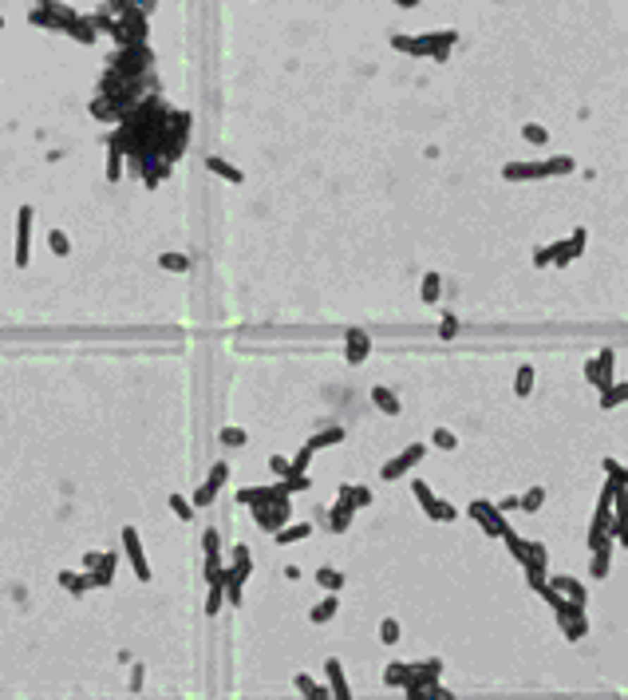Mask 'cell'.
I'll list each match as a JSON object with an SVG mask.
<instances>
[{
	"label": "cell",
	"mask_w": 628,
	"mask_h": 700,
	"mask_svg": "<svg viewBox=\"0 0 628 700\" xmlns=\"http://www.w3.org/2000/svg\"><path fill=\"white\" fill-rule=\"evenodd\" d=\"M541 502H546V487H529L526 495L518 499V510H526V514H534V510H541Z\"/></svg>",
	"instance_id": "31"
},
{
	"label": "cell",
	"mask_w": 628,
	"mask_h": 700,
	"mask_svg": "<svg viewBox=\"0 0 628 700\" xmlns=\"http://www.w3.org/2000/svg\"><path fill=\"white\" fill-rule=\"evenodd\" d=\"M411 490H415V499H419V507H431L435 502V490L427 487L423 479H411Z\"/></svg>",
	"instance_id": "48"
},
{
	"label": "cell",
	"mask_w": 628,
	"mask_h": 700,
	"mask_svg": "<svg viewBox=\"0 0 628 700\" xmlns=\"http://www.w3.org/2000/svg\"><path fill=\"white\" fill-rule=\"evenodd\" d=\"M206 167H209V170H214V174H218V179H226V182H233V186H241V182H245V174H241V170H238V167H233V162H226V159H218V155H209V159H206Z\"/></svg>",
	"instance_id": "17"
},
{
	"label": "cell",
	"mask_w": 628,
	"mask_h": 700,
	"mask_svg": "<svg viewBox=\"0 0 628 700\" xmlns=\"http://www.w3.org/2000/svg\"><path fill=\"white\" fill-rule=\"evenodd\" d=\"M605 475L612 483H620V487H628V467H620L617 459H605Z\"/></svg>",
	"instance_id": "47"
},
{
	"label": "cell",
	"mask_w": 628,
	"mask_h": 700,
	"mask_svg": "<svg viewBox=\"0 0 628 700\" xmlns=\"http://www.w3.org/2000/svg\"><path fill=\"white\" fill-rule=\"evenodd\" d=\"M585 380L593 384L597 392H605V388H608V380L601 376V364H597V356H593V361H585Z\"/></svg>",
	"instance_id": "40"
},
{
	"label": "cell",
	"mask_w": 628,
	"mask_h": 700,
	"mask_svg": "<svg viewBox=\"0 0 628 700\" xmlns=\"http://www.w3.org/2000/svg\"><path fill=\"white\" fill-rule=\"evenodd\" d=\"M123 554L130 558V566H135V578L139 581H150V562H147V550H142V538L135 526H123Z\"/></svg>",
	"instance_id": "7"
},
{
	"label": "cell",
	"mask_w": 628,
	"mask_h": 700,
	"mask_svg": "<svg viewBox=\"0 0 628 700\" xmlns=\"http://www.w3.org/2000/svg\"><path fill=\"white\" fill-rule=\"evenodd\" d=\"M624 400H628V384H608L601 392V408H620Z\"/></svg>",
	"instance_id": "28"
},
{
	"label": "cell",
	"mask_w": 628,
	"mask_h": 700,
	"mask_svg": "<svg viewBox=\"0 0 628 700\" xmlns=\"http://www.w3.org/2000/svg\"><path fill=\"white\" fill-rule=\"evenodd\" d=\"M316 581L324 586V590H332V593H336L340 586H344V574H340V570H332V566H320V570H316Z\"/></svg>",
	"instance_id": "36"
},
{
	"label": "cell",
	"mask_w": 628,
	"mask_h": 700,
	"mask_svg": "<svg viewBox=\"0 0 628 700\" xmlns=\"http://www.w3.org/2000/svg\"><path fill=\"white\" fill-rule=\"evenodd\" d=\"M455 332H459V320H455V317L447 313V317H443V325H439V337H443V340H450Z\"/></svg>",
	"instance_id": "49"
},
{
	"label": "cell",
	"mask_w": 628,
	"mask_h": 700,
	"mask_svg": "<svg viewBox=\"0 0 628 700\" xmlns=\"http://www.w3.org/2000/svg\"><path fill=\"white\" fill-rule=\"evenodd\" d=\"M142 684V665H135V672H130V689H139Z\"/></svg>",
	"instance_id": "53"
},
{
	"label": "cell",
	"mask_w": 628,
	"mask_h": 700,
	"mask_svg": "<svg viewBox=\"0 0 628 700\" xmlns=\"http://www.w3.org/2000/svg\"><path fill=\"white\" fill-rule=\"evenodd\" d=\"M352 519H356V502H352V483H344V487H340L336 507L328 510V531H332V534H344V531L352 526Z\"/></svg>",
	"instance_id": "8"
},
{
	"label": "cell",
	"mask_w": 628,
	"mask_h": 700,
	"mask_svg": "<svg viewBox=\"0 0 628 700\" xmlns=\"http://www.w3.org/2000/svg\"><path fill=\"white\" fill-rule=\"evenodd\" d=\"M498 510H502V514H506V510H518V499H502Z\"/></svg>",
	"instance_id": "54"
},
{
	"label": "cell",
	"mask_w": 628,
	"mask_h": 700,
	"mask_svg": "<svg viewBox=\"0 0 628 700\" xmlns=\"http://www.w3.org/2000/svg\"><path fill=\"white\" fill-rule=\"evenodd\" d=\"M467 514L479 522V526L490 534V538H502V534H506V526H510L506 514L498 510V502H486V499H474V502L467 507Z\"/></svg>",
	"instance_id": "4"
},
{
	"label": "cell",
	"mask_w": 628,
	"mask_h": 700,
	"mask_svg": "<svg viewBox=\"0 0 628 700\" xmlns=\"http://www.w3.org/2000/svg\"><path fill=\"white\" fill-rule=\"evenodd\" d=\"M115 570H119V554H115V550L99 554V562H95V566L87 570L91 590H95V586H111V581H115Z\"/></svg>",
	"instance_id": "12"
},
{
	"label": "cell",
	"mask_w": 628,
	"mask_h": 700,
	"mask_svg": "<svg viewBox=\"0 0 628 700\" xmlns=\"http://www.w3.org/2000/svg\"><path fill=\"white\" fill-rule=\"evenodd\" d=\"M230 562H238V566H253V558H250V550H245V546H233Z\"/></svg>",
	"instance_id": "51"
},
{
	"label": "cell",
	"mask_w": 628,
	"mask_h": 700,
	"mask_svg": "<svg viewBox=\"0 0 628 700\" xmlns=\"http://www.w3.org/2000/svg\"><path fill=\"white\" fill-rule=\"evenodd\" d=\"M107 147H111V155H107V179L119 182V174H123V150L115 147V143H107Z\"/></svg>",
	"instance_id": "39"
},
{
	"label": "cell",
	"mask_w": 628,
	"mask_h": 700,
	"mask_svg": "<svg viewBox=\"0 0 628 700\" xmlns=\"http://www.w3.org/2000/svg\"><path fill=\"white\" fill-rule=\"evenodd\" d=\"M407 680H411V665H403V660H391L383 669V684L388 689H407Z\"/></svg>",
	"instance_id": "20"
},
{
	"label": "cell",
	"mask_w": 628,
	"mask_h": 700,
	"mask_svg": "<svg viewBox=\"0 0 628 700\" xmlns=\"http://www.w3.org/2000/svg\"><path fill=\"white\" fill-rule=\"evenodd\" d=\"M226 479H230V463H226V459H218V463H214V467H209L206 483H202V487L194 490V499H190V502H194V507H209V502H214V499H218V495H221V487H226Z\"/></svg>",
	"instance_id": "6"
},
{
	"label": "cell",
	"mask_w": 628,
	"mask_h": 700,
	"mask_svg": "<svg viewBox=\"0 0 628 700\" xmlns=\"http://www.w3.org/2000/svg\"><path fill=\"white\" fill-rule=\"evenodd\" d=\"M253 522L261 531H281L285 522H293V507H289V495H277L269 502H253Z\"/></svg>",
	"instance_id": "2"
},
{
	"label": "cell",
	"mask_w": 628,
	"mask_h": 700,
	"mask_svg": "<svg viewBox=\"0 0 628 700\" xmlns=\"http://www.w3.org/2000/svg\"><path fill=\"white\" fill-rule=\"evenodd\" d=\"M63 32H68L75 44H95V36H99V32H95V24H91L87 16H75V20H71Z\"/></svg>",
	"instance_id": "18"
},
{
	"label": "cell",
	"mask_w": 628,
	"mask_h": 700,
	"mask_svg": "<svg viewBox=\"0 0 628 700\" xmlns=\"http://www.w3.org/2000/svg\"><path fill=\"white\" fill-rule=\"evenodd\" d=\"M391 48L407 52V56H431V48L423 44V36H403V32H395V36H391Z\"/></svg>",
	"instance_id": "19"
},
{
	"label": "cell",
	"mask_w": 628,
	"mask_h": 700,
	"mask_svg": "<svg viewBox=\"0 0 628 700\" xmlns=\"http://www.w3.org/2000/svg\"><path fill=\"white\" fill-rule=\"evenodd\" d=\"M534 380H538L534 364H522L518 376H514V392H518V396H529V392H534Z\"/></svg>",
	"instance_id": "29"
},
{
	"label": "cell",
	"mask_w": 628,
	"mask_h": 700,
	"mask_svg": "<svg viewBox=\"0 0 628 700\" xmlns=\"http://www.w3.org/2000/svg\"><path fill=\"white\" fill-rule=\"evenodd\" d=\"M585 241H589V234H585V230H573V238L553 241V246H541V250H534V265H538V270H546V265H569L573 258H581Z\"/></svg>",
	"instance_id": "1"
},
{
	"label": "cell",
	"mask_w": 628,
	"mask_h": 700,
	"mask_svg": "<svg viewBox=\"0 0 628 700\" xmlns=\"http://www.w3.org/2000/svg\"><path fill=\"white\" fill-rule=\"evenodd\" d=\"M379 641H383V645H395V641H399V621L395 617L379 621Z\"/></svg>",
	"instance_id": "44"
},
{
	"label": "cell",
	"mask_w": 628,
	"mask_h": 700,
	"mask_svg": "<svg viewBox=\"0 0 628 700\" xmlns=\"http://www.w3.org/2000/svg\"><path fill=\"white\" fill-rule=\"evenodd\" d=\"M352 502H356V510L368 507V502H371V490H368V487H352Z\"/></svg>",
	"instance_id": "50"
},
{
	"label": "cell",
	"mask_w": 628,
	"mask_h": 700,
	"mask_svg": "<svg viewBox=\"0 0 628 700\" xmlns=\"http://www.w3.org/2000/svg\"><path fill=\"white\" fill-rule=\"evenodd\" d=\"M608 566H612V546L593 550V558H589V574H593V578H608Z\"/></svg>",
	"instance_id": "23"
},
{
	"label": "cell",
	"mask_w": 628,
	"mask_h": 700,
	"mask_svg": "<svg viewBox=\"0 0 628 700\" xmlns=\"http://www.w3.org/2000/svg\"><path fill=\"white\" fill-rule=\"evenodd\" d=\"M549 586H553V590H561L569 601H581V605H585V586H581L577 578H565V574H558V578H549Z\"/></svg>",
	"instance_id": "21"
},
{
	"label": "cell",
	"mask_w": 628,
	"mask_h": 700,
	"mask_svg": "<svg viewBox=\"0 0 628 700\" xmlns=\"http://www.w3.org/2000/svg\"><path fill=\"white\" fill-rule=\"evenodd\" d=\"M371 404H376L379 411H388V416H399V411H403V408H399V396H395V392H388L383 384H376V388H371Z\"/></svg>",
	"instance_id": "22"
},
{
	"label": "cell",
	"mask_w": 628,
	"mask_h": 700,
	"mask_svg": "<svg viewBox=\"0 0 628 700\" xmlns=\"http://www.w3.org/2000/svg\"><path fill=\"white\" fill-rule=\"evenodd\" d=\"M312 534V522H285L281 531H273V542L277 546H289V542H300Z\"/></svg>",
	"instance_id": "16"
},
{
	"label": "cell",
	"mask_w": 628,
	"mask_h": 700,
	"mask_svg": "<svg viewBox=\"0 0 628 700\" xmlns=\"http://www.w3.org/2000/svg\"><path fill=\"white\" fill-rule=\"evenodd\" d=\"M170 510H174V514H178L182 522H190V519H194V502H190V499H182V495H170Z\"/></svg>",
	"instance_id": "43"
},
{
	"label": "cell",
	"mask_w": 628,
	"mask_h": 700,
	"mask_svg": "<svg viewBox=\"0 0 628 700\" xmlns=\"http://www.w3.org/2000/svg\"><path fill=\"white\" fill-rule=\"evenodd\" d=\"M558 625H561V633H565L569 641H581L589 633V621H585V613H577V617H558Z\"/></svg>",
	"instance_id": "24"
},
{
	"label": "cell",
	"mask_w": 628,
	"mask_h": 700,
	"mask_svg": "<svg viewBox=\"0 0 628 700\" xmlns=\"http://www.w3.org/2000/svg\"><path fill=\"white\" fill-rule=\"evenodd\" d=\"M221 443H226V447H245L250 435H245L241 428H221Z\"/></svg>",
	"instance_id": "46"
},
{
	"label": "cell",
	"mask_w": 628,
	"mask_h": 700,
	"mask_svg": "<svg viewBox=\"0 0 628 700\" xmlns=\"http://www.w3.org/2000/svg\"><path fill=\"white\" fill-rule=\"evenodd\" d=\"M202 550H206V574L209 570H221V534L214 531V526L202 534Z\"/></svg>",
	"instance_id": "15"
},
{
	"label": "cell",
	"mask_w": 628,
	"mask_h": 700,
	"mask_svg": "<svg viewBox=\"0 0 628 700\" xmlns=\"http://www.w3.org/2000/svg\"><path fill=\"white\" fill-rule=\"evenodd\" d=\"M419 293H423V301H427V305H435V301H439V293H443V277H439V273H427Z\"/></svg>",
	"instance_id": "35"
},
{
	"label": "cell",
	"mask_w": 628,
	"mask_h": 700,
	"mask_svg": "<svg viewBox=\"0 0 628 700\" xmlns=\"http://www.w3.org/2000/svg\"><path fill=\"white\" fill-rule=\"evenodd\" d=\"M332 443H344V428H328V431H320V435H312L309 447L320 451V447H332Z\"/></svg>",
	"instance_id": "33"
},
{
	"label": "cell",
	"mask_w": 628,
	"mask_h": 700,
	"mask_svg": "<svg viewBox=\"0 0 628 700\" xmlns=\"http://www.w3.org/2000/svg\"><path fill=\"white\" fill-rule=\"evenodd\" d=\"M336 610H340V598H336V593H328V598L320 601V605H312V613H309V617L316 621V625H324V621H332V617H336Z\"/></svg>",
	"instance_id": "25"
},
{
	"label": "cell",
	"mask_w": 628,
	"mask_h": 700,
	"mask_svg": "<svg viewBox=\"0 0 628 700\" xmlns=\"http://www.w3.org/2000/svg\"><path fill=\"white\" fill-rule=\"evenodd\" d=\"M608 534H612V538H620V546H628V514H612Z\"/></svg>",
	"instance_id": "45"
},
{
	"label": "cell",
	"mask_w": 628,
	"mask_h": 700,
	"mask_svg": "<svg viewBox=\"0 0 628 700\" xmlns=\"http://www.w3.org/2000/svg\"><path fill=\"white\" fill-rule=\"evenodd\" d=\"M150 60H154V56H150L147 44H130V48H123L119 56L111 60V71H115L119 80H139L142 71L150 68Z\"/></svg>",
	"instance_id": "3"
},
{
	"label": "cell",
	"mask_w": 628,
	"mask_h": 700,
	"mask_svg": "<svg viewBox=\"0 0 628 700\" xmlns=\"http://www.w3.org/2000/svg\"><path fill=\"white\" fill-rule=\"evenodd\" d=\"M546 167H549V179H553V174H573L577 162L569 159V155H553V159H546Z\"/></svg>",
	"instance_id": "38"
},
{
	"label": "cell",
	"mask_w": 628,
	"mask_h": 700,
	"mask_svg": "<svg viewBox=\"0 0 628 700\" xmlns=\"http://www.w3.org/2000/svg\"><path fill=\"white\" fill-rule=\"evenodd\" d=\"M368 352H371V337L364 329L344 332V356H348V364H364L368 361Z\"/></svg>",
	"instance_id": "10"
},
{
	"label": "cell",
	"mask_w": 628,
	"mask_h": 700,
	"mask_svg": "<svg viewBox=\"0 0 628 700\" xmlns=\"http://www.w3.org/2000/svg\"><path fill=\"white\" fill-rule=\"evenodd\" d=\"M250 574H253V566H238V562L226 566V598H230V605H241V590H245Z\"/></svg>",
	"instance_id": "13"
},
{
	"label": "cell",
	"mask_w": 628,
	"mask_h": 700,
	"mask_svg": "<svg viewBox=\"0 0 628 700\" xmlns=\"http://www.w3.org/2000/svg\"><path fill=\"white\" fill-rule=\"evenodd\" d=\"M502 179H506V182L549 179V167H546V162H506V167H502Z\"/></svg>",
	"instance_id": "11"
},
{
	"label": "cell",
	"mask_w": 628,
	"mask_h": 700,
	"mask_svg": "<svg viewBox=\"0 0 628 700\" xmlns=\"http://www.w3.org/2000/svg\"><path fill=\"white\" fill-rule=\"evenodd\" d=\"M32 218H36V210L32 206H20V214H16V265H28L32 261Z\"/></svg>",
	"instance_id": "9"
},
{
	"label": "cell",
	"mask_w": 628,
	"mask_h": 700,
	"mask_svg": "<svg viewBox=\"0 0 628 700\" xmlns=\"http://www.w3.org/2000/svg\"><path fill=\"white\" fill-rule=\"evenodd\" d=\"M48 250L56 253V258H68V253H71L68 234H63V230H48Z\"/></svg>",
	"instance_id": "37"
},
{
	"label": "cell",
	"mask_w": 628,
	"mask_h": 700,
	"mask_svg": "<svg viewBox=\"0 0 628 700\" xmlns=\"http://www.w3.org/2000/svg\"><path fill=\"white\" fill-rule=\"evenodd\" d=\"M423 510H427V519H435V522H455L459 519V510L450 507L447 499H435L431 507H423Z\"/></svg>",
	"instance_id": "26"
},
{
	"label": "cell",
	"mask_w": 628,
	"mask_h": 700,
	"mask_svg": "<svg viewBox=\"0 0 628 700\" xmlns=\"http://www.w3.org/2000/svg\"><path fill=\"white\" fill-rule=\"evenodd\" d=\"M159 265H162V270H170V273H190V265H194V261H190L186 253H162Z\"/></svg>",
	"instance_id": "32"
},
{
	"label": "cell",
	"mask_w": 628,
	"mask_h": 700,
	"mask_svg": "<svg viewBox=\"0 0 628 700\" xmlns=\"http://www.w3.org/2000/svg\"><path fill=\"white\" fill-rule=\"evenodd\" d=\"M431 443H435V447H443V451H455V447H459V440H455V431H450V428H435Z\"/></svg>",
	"instance_id": "42"
},
{
	"label": "cell",
	"mask_w": 628,
	"mask_h": 700,
	"mask_svg": "<svg viewBox=\"0 0 628 700\" xmlns=\"http://www.w3.org/2000/svg\"><path fill=\"white\" fill-rule=\"evenodd\" d=\"M60 586H63V590H71L75 598H80V593H87V590H91V578H87V574H71V570H63V574H60Z\"/></svg>",
	"instance_id": "27"
},
{
	"label": "cell",
	"mask_w": 628,
	"mask_h": 700,
	"mask_svg": "<svg viewBox=\"0 0 628 700\" xmlns=\"http://www.w3.org/2000/svg\"><path fill=\"white\" fill-rule=\"evenodd\" d=\"M269 471H273V475H289V459H285V455H273Z\"/></svg>",
	"instance_id": "52"
},
{
	"label": "cell",
	"mask_w": 628,
	"mask_h": 700,
	"mask_svg": "<svg viewBox=\"0 0 628 700\" xmlns=\"http://www.w3.org/2000/svg\"><path fill=\"white\" fill-rule=\"evenodd\" d=\"M502 538H506V550L514 554V558H518L522 566H526V558H529V546H526V538H522V534H514L510 526H506V534H502Z\"/></svg>",
	"instance_id": "30"
},
{
	"label": "cell",
	"mask_w": 628,
	"mask_h": 700,
	"mask_svg": "<svg viewBox=\"0 0 628 700\" xmlns=\"http://www.w3.org/2000/svg\"><path fill=\"white\" fill-rule=\"evenodd\" d=\"M324 672H328V692H332V696L348 700L352 689H348V680H344V665H340L336 657H328V660H324Z\"/></svg>",
	"instance_id": "14"
},
{
	"label": "cell",
	"mask_w": 628,
	"mask_h": 700,
	"mask_svg": "<svg viewBox=\"0 0 628 700\" xmlns=\"http://www.w3.org/2000/svg\"><path fill=\"white\" fill-rule=\"evenodd\" d=\"M423 455H427V447H423V443H411V447H403V451L395 455V459H388L383 467H379V479H383V483L403 479V475H407V471L415 467V463L423 459Z\"/></svg>",
	"instance_id": "5"
},
{
	"label": "cell",
	"mask_w": 628,
	"mask_h": 700,
	"mask_svg": "<svg viewBox=\"0 0 628 700\" xmlns=\"http://www.w3.org/2000/svg\"><path fill=\"white\" fill-rule=\"evenodd\" d=\"M522 139H526V143H534V147H541V143L549 139V131L541 127V123H526V127H522Z\"/></svg>",
	"instance_id": "41"
},
{
	"label": "cell",
	"mask_w": 628,
	"mask_h": 700,
	"mask_svg": "<svg viewBox=\"0 0 628 700\" xmlns=\"http://www.w3.org/2000/svg\"><path fill=\"white\" fill-rule=\"evenodd\" d=\"M293 684H297V689L304 692V696H332V692L324 689V684H316V680H312L309 672H297V680H293Z\"/></svg>",
	"instance_id": "34"
}]
</instances>
